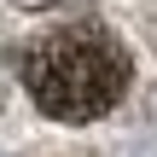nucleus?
<instances>
[{"label": "nucleus", "mask_w": 157, "mask_h": 157, "mask_svg": "<svg viewBox=\"0 0 157 157\" xmlns=\"http://www.w3.org/2000/svg\"><path fill=\"white\" fill-rule=\"evenodd\" d=\"M23 82H29V99L58 117V122H93L105 117L122 87H128V52L111 29L99 23H70V29H52L29 47L23 58Z\"/></svg>", "instance_id": "f257e3e1"}]
</instances>
